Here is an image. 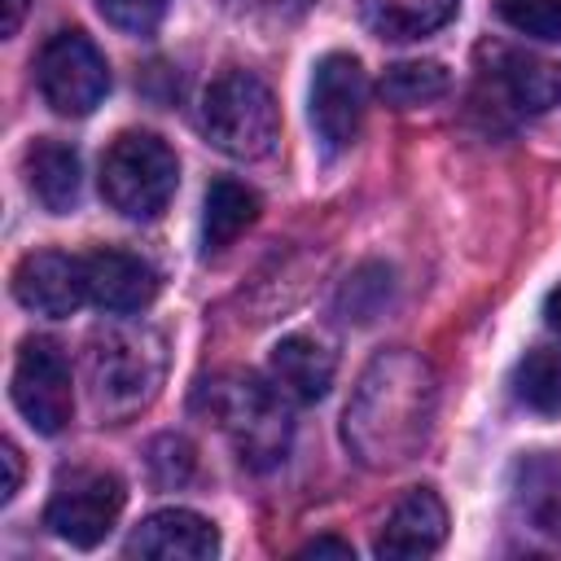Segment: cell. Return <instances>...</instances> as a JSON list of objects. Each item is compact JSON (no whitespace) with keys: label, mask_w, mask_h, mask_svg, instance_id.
Here are the masks:
<instances>
[{"label":"cell","mask_w":561,"mask_h":561,"mask_svg":"<svg viewBox=\"0 0 561 561\" xmlns=\"http://www.w3.org/2000/svg\"><path fill=\"white\" fill-rule=\"evenodd\" d=\"M26 9H31V0H0V31H4V39H9V35H18V26H22Z\"/></svg>","instance_id":"obj_28"},{"label":"cell","mask_w":561,"mask_h":561,"mask_svg":"<svg viewBox=\"0 0 561 561\" xmlns=\"http://www.w3.org/2000/svg\"><path fill=\"white\" fill-rule=\"evenodd\" d=\"M267 368H272V381L280 386L285 399H294V403H316V399H324L329 386H333L337 355H333L329 342H320V337H311V333H289V337H280V342L272 346Z\"/></svg>","instance_id":"obj_15"},{"label":"cell","mask_w":561,"mask_h":561,"mask_svg":"<svg viewBox=\"0 0 561 561\" xmlns=\"http://www.w3.org/2000/svg\"><path fill=\"white\" fill-rule=\"evenodd\" d=\"M460 0H359L364 26L377 39H421L456 18Z\"/></svg>","instance_id":"obj_19"},{"label":"cell","mask_w":561,"mask_h":561,"mask_svg":"<svg viewBox=\"0 0 561 561\" xmlns=\"http://www.w3.org/2000/svg\"><path fill=\"white\" fill-rule=\"evenodd\" d=\"M101 18L123 35H149L167 18L171 0H96Z\"/></svg>","instance_id":"obj_24"},{"label":"cell","mask_w":561,"mask_h":561,"mask_svg":"<svg viewBox=\"0 0 561 561\" xmlns=\"http://www.w3.org/2000/svg\"><path fill=\"white\" fill-rule=\"evenodd\" d=\"M123 552L158 561H210L219 552V530L193 508H158L127 535Z\"/></svg>","instance_id":"obj_12"},{"label":"cell","mask_w":561,"mask_h":561,"mask_svg":"<svg viewBox=\"0 0 561 561\" xmlns=\"http://www.w3.org/2000/svg\"><path fill=\"white\" fill-rule=\"evenodd\" d=\"M9 394L35 434H61L75 412V381L66 351L53 337H26L13 359Z\"/></svg>","instance_id":"obj_8"},{"label":"cell","mask_w":561,"mask_h":561,"mask_svg":"<svg viewBox=\"0 0 561 561\" xmlns=\"http://www.w3.org/2000/svg\"><path fill=\"white\" fill-rule=\"evenodd\" d=\"M298 557H346V561H355V548H351L346 539H337V535H320V539L302 543Z\"/></svg>","instance_id":"obj_27"},{"label":"cell","mask_w":561,"mask_h":561,"mask_svg":"<svg viewBox=\"0 0 561 561\" xmlns=\"http://www.w3.org/2000/svg\"><path fill=\"white\" fill-rule=\"evenodd\" d=\"M394 298V272L386 263H359L346 280H342V294H337V311L355 324H368L377 320Z\"/></svg>","instance_id":"obj_22"},{"label":"cell","mask_w":561,"mask_h":561,"mask_svg":"<svg viewBox=\"0 0 561 561\" xmlns=\"http://www.w3.org/2000/svg\"><path fill=\"white\" fill-rule=\"evenodd\" d=\"M22 175H26L31 197H35L48 215H70V210H75L83 171H79V153H75L66 140H53V136L35 140V145L22 153Z\"/></svg>","instance_id":"obj_16"},{"label":"cell","mask_w":561,"mask_h":561,"mask_svg":"<svg viewBox=\"0 0 561 561\" xmlns=\"http://www.w3.org/2000/svg\"><path fill=\"white\" fill-rule=\"evenodd\" d=\"M368 110V75L351 53H329L311 75V127L329 153L355 145Z\"/></svg>","instance_id":"obj_9"},{"label":"cell","mask_w":561,"mask_h":561,"mask_svg":"<svg viewBox=\"0 0 561 561\" xmlns=\"http://www.w3.org/2000/svg\"><path fill=\"white\" fill-rule=\"evenodd\" d=\"M83 276H88V302H96L110 316L145 311L158 294V272L140 254L114 245L83 254Z\"/></svg>","instance_id":"obj_11"},{"label":"cell","mask_w":561,"mask_h":561,"mask_svg":"<svg viewBox=\"0 0 561 561\" xmlns=\"http://www.w3.org/2000/svg\"><path fill=\"white\" fill-rule=\"evenodd\" d=\"M193 412L202 421H210L232 443V451L241 456L245 469L263 473L289 456L294 421H289V408H285V394L276 381L267 386L263 377L237 373V368L202 377L193 390Z\"/></svg>","instance_id":"obj_2"},{"label":"cell","mask_w":561,"mask_h":561,"mask_svg":"<svg viewBox=\"0 0 561 561\" xmlns=\"http://www.w3.org/2000/svg\"><path fill=\"white\" fill-rule=\"evenodd\" d=\"M263 202L250 184L241 180H215L206 188V202H202V250L206 254H224L245 228H254Z\"/></svg>","instance_id":"obj_17"},{"label":"cell","mask_w":561,"mask_h":561,"mask_svg":"<svg viewBox=\"0 0 561 561\" xmlns=\"http://www.w3.org/2000/svg\"><path fill=\"white\" fill-rule=\"evenodd\" d=\"M447 88H451V75H447L443 61H394V66H386V75H381V83H377L381 101L394 105V110L430 105V101H438Z\"/></svg>","instance_id":"obj_20"},{"label":"cell","mask_w":561,"mask_h":561,"mask_svg":"<svg viewBox=\"0 0 561 561\" xmlns=\"http://www.w3.org/2000/svg\"><path fill=\"white\" fill-rule=\"evenodd\" d=\"M294 4H298V9H307V4H311V0H294Z\"/></svg>","instance_id":"obj_30"},{"label":"cell","mask_w":561,"mask_h":561,"mask_svg":"<svg viewBox=\"0 0 561 561\" xmlns=\"http://www.w3.org/2000/svg\"><path fill=\"white\" fill-rule=\"evenodd\" d=\"M167 377V337L140 320H114L88 337L83 381L101 416H136Z\"/></svg>","instance_id":"obj_3"},{"label":"cell","mask_w":561,"mask_h":561,"mask_svg":"<svg viewBox=\"0 0 561 561\" xmlns=\"http://www.w3.org/2000/svg\"><path fill=\"white\" fill-rule=\"evenodd\" d=\"M149 473L158 478V486H180L193 478V447L175 434H162L149 443Z\"/></svg>","instance_id":"obj_25"},{"label":"cell","mask_w":561,"mask_h":561,"mask_svg":"<svg viewBox=\"0 0 561 561\" xmlns=\"http://www.w3.org/2000/svg\"><path fill=\"white\" fill-rule=\"evenodd\" d=\"M513 394L530 412H561V351L535 346L513 368Z\"/></svg>","instance_id":"obj_21"},{"label":"cell","mask_w":561,"mask_h":561,"mask_svg":"<svg viewBox=\"0 0 561 561\" xmlns=\"http://www.w3.org/2000/svg\"><path fill=\"white\" fill-rule=\"evenodd\" d=\"M543 320H548V329L561 333V285L548 294V302H543Z\"/></svg>","instance_id":"obj_29"},{"label":"cell","mask_w":561,"mask_h":561,"mask_svg":"<svg viewBox=\"0 0 561 561\" xmlns=\"http://www.w3.org/2000/svg\"><path fill=\"white\" fill-rule=\"evenodd\" d=\"M0 460H4V491H0V500L9 504L18 495V486H22V451L13 443H4L0 447Z\"/></svg>","instance_id":"obj_26"},{"label":"cell","mask_w":561,"mask_h":561,"mask_svg":"<svg viewBox=\"0 0 561 561\" xmlns=\"http://www.w3.org/2000/svg\"><path fill=\"white\" fill-rule=\"evenodd\" d=\"M508 500L526 530L548 543H561V451L517 456L508 473Z\"/></svg>","instance_id":"obj_14"},{"label":"cell","mask_w":561,"mask_h":561,"mask_svg":"<svg viewBox=\"0 0 561 561\" xmlns=\"http://www.w3.org/2000/svg\"><path fill=\"white\" fill-rule=\"evenodd\" d=\"M35 83H39V96H44V105L53 114L83 118L105 101L110 66H105V53L83 31H57L39 48Z\"/></svg>","instance_id":"obj_7"},{"label":"cell","mask_w":561,"mask_h":561,"mask_svg":"<svg viewBox=\"0 0 561 561\" xmlns=\"http://www.w3.org/2000/svg\"><path fill=\"white\" fill-rule=\"evenodd\" d=\"M438 416V373L421 351H377L342 412V438L364 469H399L421 456Z\"/></svg>","instance_id":"obj_1"},{"label":"cell","mask_w":561,"mask_h":561,"mask_svg":"<svg viewBox=\"0 0 561 561\" xmlns=\"http://www.w3.org/2000/svg\"><path fill=\"white\" fill-rule=\"evenodd\" d=\"M13 298L35 311V316H70L79 311V302L88 298V276H83V259L61 254V250H31L18 259L13 267Z\"/></svg>","instance_id":"obj_10"},{"label":"cell","mask_w":561,"mask_h":561,"mask_svg":"<svg viewBox=\"0 0 561 561\" xmlns=\"http://www.w3.org/2000/svg\"><path fill=\"white\" fill-rule=\"evenodd\" d=\"M495 13L530 39H561V0H495Z\"/></svg>","instance_id":"obj_23"},{"label":"cell","mask_w":561,"mask_h":561,"mask_svg":"<svg viewBox=\"0 0 561 561\" xmlns=\"http://www.w3.org/2000/svg\"><path fill=\"white\" fill-rule=\"evenodd\" d=\"M443 539H447V504L438 500V491L416 486V491H408V495L390 508V517H386L381 530H377L373 552H377L381 561L430 557V552L443 548Z\"/></svg>","instance_id":"obj_13"},{"label":"cell","mask_w":561,"mask_h":561,"mask_svg":"<svg viewBox=\"0 0 561 561\" xmlns=\"http://www.w3.org/2000/svg\"><path fill=\"white\" fill-rule=\"evenodd\" d=\"M197 123L219 153L241 162L267 158L280 140V105L254 70H224L219 79H210Z\"/></svg>","instance_id":"obj_4"},{"label":"cell","mask_w":561,"mask_h":561,"mask_svg":"<svg viewBox=\"0 0 561 561\" xmlns=\"http://www.w3.org/2000/svg\"><path fill=\"white\" fill-rule=\"evenodd\" d=\"M123 482L110 469H92V465H70L57 473L53 495L44 504V526L66 539L70 548H96L123 513Z\"/></svg>","instance_id":"obj_6"},{"label":"cell","mask_w":561,"mask_h":561,"mask_svg":"<svg viewBox=\"0 0 561 561\" xmlns=\"http://www.w3.org/2000/svg\"><path fill=\"white\" fill-rule=\"evenodd\" d=\"M495 83L508 96V105L522 114H543V110L561 105V66L557 61H543L530 53H500Z\"/></svg>","instance_id":"obj_18"},{"label":"cell","mask_w":561,"mask_h":561,"mask_svg":"<svg viewBox=\"0 0 561 561\" xmlns=\"http://www.w3.org/2000/svg\"><path fill=\"white\" fill-rule=\"evenodd\" d=\"M180 180L175 149L153 131H123L101 158V197L123 219H153L167 210Z\"/></svg>","instance_id":"obj_5"}]
</instances>
